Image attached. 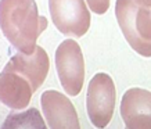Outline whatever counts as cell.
Masks as SVG:
<instances>
[{
  "label": "cell",
  "instance_id": "8fae6325",
  "mask_svg": "<svg viewBox=\"0 0 151 129\" xmlns=\"http://www.w3.org/2000/svg\"><path fill=\"white\" fill-rule=\"evenodd\" d=\"M137 29L142 36L147 40H151V7H140L136 17Z\"/></svg>",
  "mask_w": 151,
  "mask_h": 129
},
{
  "label": "cell",
  "instance_id": "4fadbf2b",
  "mask_svg": "<svg viewBox=\"0 0 151 129\" xmlns=\"http://www.w3.org/2000/svg\"><path fill=\"white\" fill-rule=\"evenodd\" d=\"M140 7H151V0H134Z\"/></svg>",
  "mask_w": 151,
  "mask_h": 129
},
{
  "label": "cell",
  "instance_id": "7a4b0ae2",
  "mask_svg": "<svg viewBox=\"0 0 151 129\" xmlns=\"http://www.w3.org/2000/svg\"><path fill=\"white\" fill-rule=\"evenodd\" d=\"M116 90L111 76L99 72L90 79L86 94V110L89 120L96 128H105L114 115Z\"/></svg>",
  "mask_w": 151,
  "mask_h": 129
},
{
  "label": "cell",
  "instance_id": "8992f818",
  "mask_svg": "<svg viewBox=\"0 0 151 129\" xmlns=\"http://www.w3.org/2000/svg\"><path fill=\"white\" fill-rule=\"evenodd\" d=\"M121 117L129 129H151V92L132 88L121 102Z\"/></svg>",
  "mask_w": 151,
  "mask_h": 129
},
{
  "label": "cell",
  "instance_id": "277c9868",
  "mask_svg": "<svg viewBox=\"0 0 151 129\" xmlns=\"http://www.w3.org/2000/svg\"><path fill=\"white\" fill-rule=\"evenodd\" d=\"M51 19L63 35L82 37L90 27V13L85 0H49Z\"/></svg>",
  "mask_w": 151,
  "mask_h": 129
},
{
  "label": "cell",
  "instance_id": "30bf717a",
  "mask_svg": "<svg viewBox=\"0 0 151 129\" xmlns=\"http://www.w3.org/2000/svg\"><path fill=\"white\" fill-rule=\"evenodd\" d=\"M15 128H36L45 129L47 128V122L43 121L40 112L36 108H29L22 112H10L6 118L3 129H15Z\"/></svg>",
  "mask_w": 151,
  "mask_h": 129
},
{
  "label": "cell",
  "instance_id": "6da1fadb",
  "mask_svg": "<svg viewBox=\"0 0 151 129\" xmlns=\"http://www.w3.org/2000/svg\"><path fill=\"white\" fill-rule=\"evenodd\" d=\"M0 25L3 35L17 50L32 54L47 19L39 15L35 0H1Z\"/></svg>",
  "mask_w": 151,
  "mask_h": 129
},
{
  "label": "cell",
  "instance_id": "9c48e42d",
  "mask_svg": "<svg viewBox=\"0 0 151 129\" xmlns=\"http://www.w3.org/2000/svg\"><path fill=\"white\" fill-rule=\"evenodd\" d=\"M35 93L32 83L14 71H1L0 76V99L4 106L13 110H24L31 103Z\"/></svg>",
  "mask_w": 151,
  "mask_h": 129
},
{
  "label": "cell",
  "instance_id": "7c38bea8",
  "mask_svg": "<svg viewBox=\"0 0 151 129\" xmlns=\"http://www.w3.org/2000/svg\"><path fill=\"white\" fill-rule=\"evenodd\" d=\"M86 3L89 9L99 15L105 14L110 9V0H86Z\"/></svg>",
  "mask_w": 151,
  "mask_h": 129
},
{
  "label": "cell",
  "instance_id": "52a82bcc",
  "mask_svg": "<svg viewBox=\"0 0 151 129\" xmlns=\"http://www.w3.org/2000/svg\"><path fill=\"white\" fill-rule=\"evenodd\" d=\"M49 68H50V61H49L47 53L43 47L36 46V50L32 54L19 51L15 55H13L3 69L14 71L17 74L22 75L24 78H27L32 83L33 90L36 92L45 82L49 74Z\"/></svg>",
  "mask_w": 151,
  "mask_h": 129
},
{
  "label": "cell",
  "instance_id": "5b68a950",
  "mask_svg": "<svg viewBox=\"0 0 151 129\" xmlns=\"http://www.w3.org/2000/svg\"><path fill=\"white\" fill-rule=\"evenodd\" d=\"M42 111L47 126L53 129H78L81 128L78 112L72 102L57 90H46L40 97Z\"/></svg>",
  "mask_w": 151,
  "mask_h": 129
},
{
  "label": "cell",
  "instance_id": "ba28073f",
  "mask_svg": "<svg viewBox=\"0 0 151 129\" xmlns=\"http://www.w3.org/2000/svg\"><path fill=\"white\" fill-rule=\"evenodd\" d=\"M139 9L140 6L134 0H116L115 15L119 28L130 47L143 57H151V40L144 39L137 29L136 17Z\"/></svg>",
  "mask_w": 151,
  "mask_h": 129
},
{
  "label": "cell",
  "instance_id": "3957f363",
  "mask_svg": "<svg viewBox=\"0 0 151 129\" xmlns=\"http://www.w3.org/2000/svg\"><path fill=\"white\" fill-rule=\"evenodd\" d=\"M55 68L67 94L78 96L85 82V58L81 46L72 39L61 42L55 50Z\"/></svg>",
  "mask_w": 151,
  "mask_h": 129
}]
</instances>
